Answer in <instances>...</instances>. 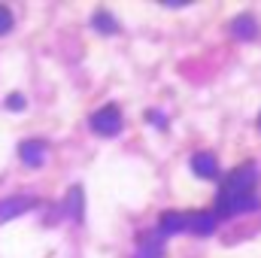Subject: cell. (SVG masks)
Wrapping results in <instances>:
<instances>
[{
    "label": "cell",
    "mask_w": 261,
    "mask_h": 258,
    "mask_svg": "<svg viewBox=\"0 0 261 258\" xmlns=\"http://www.w3.org/2000/svg\"><path fill=\"white\" fill-rule=\"evenodd\" d=\"M91 131L94 134H100V137H116L119 131L125 128V119H122V110L119 107H103V110H97V113H91Z\"/></svg>",
    "instance_id": "cell-2"
},
{
    "label": "cell",
    "mask_w": 261,
    "mask_h": 258,
    "mask_svg": "<svg viewBox=\"0 0 261 258\" xmlns=\"http://www.w3.org/2000/svg\"><path fill=\"white\" fill-rule=\"evenodd\" d=\"M9 31H12V12L6 6H0V37L9 34Z\"/></svg>",
    "instance_id": "cell-11"
},
{
    "label": "cell",
    "mask_w": 261,
    "mask_h": 258,
    "mask_svg": "<svg viewBox=\"0 0 261 258\" xmlns=\"http://www.w3.org/2000/svg\"><path fill=\"white\" fill-rule=\"evenodd\" d=\"M258 167L252 161L240 164L237 170L228 173V179L222 183L219 197H216V213L219 216H237V213H249L258 207Z\"/></svg>",
    "instance_id": "cell-1"
},
{
    "label": "cell",
    "mask_w": 261,
    "mask_h": 258,
    "mask_svg": "<svg viewBox=\"0 0 261 258\" xmlns=\"http://www.w3.org/2000/svg\"><path fill=\"white\" fill-rule=\"evenodd\" d=\"M18 158H21L28 167H40V164L46 161V143H40V140H24V143L18 146Z\"/></svg>",
    "instance_id": "cell-4"
},
{
    "label": "cell",
    "mask_w": 261,
    "mask_h": 258,
    "mask_svg": "<svg viewBox=\"0 0 261 258\" xmlns=\"http://www.w3.org/2000/svg\"><path fill=\"white\" fill-rule=\"evenodd\" d=\"M231 34H234V37H240V40H255V37L261 34L258 18H255L252 12H243V15H237V18L231 21Z\"/></svg>",
    "instance_id": "cell-3"
},
{
    "label": "cell",
    "mask_w": 261,
    "mask_h": 258,
    "mask_svg": "<svg viewBox=\"0 0 261 258\" xmlns=\"http://www.w3.org/2000/svg\"><path fill=\"white\" fill-rule=\"evenodd\" d=\"M186 219H189V213H164L161 216V231L164 234H176V231H186Z\"/></svg>",
    "instance_id": "cell-9"
},
{
    "label": "cell",
    "mask_w": 261,
    "mask_h": 258,
    "mask_svg": "<svg viewBox=\"0 0 261 258\" xmlns=\"http://www.w3.org/2000/svg\"><path fill=\"white\" fill-rule=\"evenodd\" d=\"M134 258H164V243L155 234H143L137 243V255Z\"/></svg>",
    "instance_id": "cell-8"
},
{
    "label": "cell",
    "mask_w": 261,
    "mask_h": 258,
    "mask_svg": "<svg viewBox=\"0 0 261 258\" xmlns=\"http://www.w3.org/2000/svg\"><path fill=\"white\" fill-rule=\"evenodd\" d=\"M258 128H261V116H258Z\"/></svg>",
    "instance_id": "cell-13"
},
{
    "label": "cell",
    "mask_w": 261,
    "mask_h": 258,
    "mask_svg": "<svg viewBox=\"0 0 261 258\" xmlns=\"http://www.w3.org/2000/svg\"><path fill=\"white\" fill-rule=\"evenodd\" d=\"M6 107H12V110H21V107H24V100H21V94H12V97L6 100Z\"/></svg>",
    "instance_id": "cell-12"
},
{
    "label": "cell",
    "mask_w": 261,
    "mask_h": 258,
    "mask_svg": "<svg viewBox=\"0 0 261 258\" xmlns=\"http://www.w3.org/2000/svg\"><path fill=\"white\" fill-rule=\"evenodd\" d=\"M186 231H192V234H213V231H216V213H210V210L189 213V219H186Z\"/></svg>",
    "instance_id": "cell-5"
},
{
    "label": "cell",
    "mask_w": 261,
    "mask_h": 258,
    "mask_svg": "<svg viewBox=\"0 0 261 258\" xmlns=\"http://www.w3.org/2000/svg\"><path fill=\"white\" fill-rule=\"evenodd\" d=\"M94 28H97V31H103V34H116V31H119L116 18H113L107 9H97V12H94Z\"/></svg>",
    "instance_id": "cell-10"
},
{
    "label": "cell",
    "mask_w": 261,
    "mask_h": 258,
    "mask_svg": "<svg viewBox=\"0 0 261 258\" xmlns=\"http://www.w3.org/2000/svg\"><path fill=\"white\" fill-rule=\"evenodd\" d=\"M192 170H195L200 179H213L219 173V161L213 152H195L192 155Z\"/></svg>",
    "instance_id": "cell-7"
},
{
    "label": "cell",
    "mask_w": 261,
    "mask_h": 258,
    "mask_svg": "<svg viewBox=\"0 0 261 258\" xmlns=\"http://www.w3.org/2000/svg\"><path fill=\"white\" fill-rule=\"evenodd\" d=\"M34 203H37L34 197H6V200H0V222H9V219L28 213Z\"/></svg>",
    "instance_id": "cell-6"
}]
</instances>
